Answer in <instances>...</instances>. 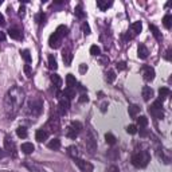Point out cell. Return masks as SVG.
<instances>
[{"label": "cell", "mask_w": 172, "mask_h": 172, "mask_svg": "<svg viewBox=\"0 0 172 172\" xmlns=\"http://www.w3.org/2000/svg\"><path fill=\"white\" fill-rule=\"evenodd\" d=\"M116 67H117V70H118V71H121V70L127 69V63H125V62H118V63L116 65Z\"/></svg>", "instance_id": "obj_44"}, {"label": "cell", "mask_w": 172, "mask_h": 172, "mask_svg": "<svg viewBox=\"0 0 172 172\" xmlns=\"http://www.w3.org/2000/svg\"><path fill=\"white\" fill-rule=\"evenodd\" d=\"M49 148H50V149H54V151H58L61 148V141L58 139L51 140V141L49 143Z\"/></svg>", "instance_id": "obj_27"}, {"label": "cell", "mask_w": 172, "mask_h": 172, "mask_svg": "<svg viewBox=\"0 0 172 172\" xmlns=\"http://www.w3.org/2000/svg\"><path fill=\"white\" fill-rule=\"evenodd\" d=\"M105 80H106L108 84H113L116 80V73L113 71V70H109V71H106V74H105Z\"/></svg>", "instance_id": "obj_26"}, {"label": "cell", "mask_w": 172, "mask_h": 172, "mask_svg": "<svg viewBox=\"0 0 172 172\" xmlns=\"http://www.w3.org/2000/svg\"><path fill=\"white\" fill-rule=\"evenodd\" d=\"M109 157L116 160L117 157H118V149H110L109 151Z\"/></svg>", "instance_id": "obj_42"}, {"label": "cell", "mask_w": 172, "mask_h": 172, "mask_svg": "<svg viewBox=\"0 0 172 172\" xmlns=\"http://www.w3.org/2000/svg\"><path fill=\"white\" fill-rule=\"evenodd\" d=\"M171 96V90L168 88H161V89H159V101H166L168 97Z\"/></svg>", "instance_id": "obj_15"}, {"label": "cell", "mask_w": 172, "mask_h": 172, "mask_svg": "<svg viewBox=\"0 0 172 172\" xmlns=\"http://www.w3.org/2000/svg\"><path fill=\"white\" fill-rule=\"evenodd\" d=\"M62 96H63L65 98H67V100L70 101V100L75 98V90H74V89L67 88V89H65V90H63V93H62Z\"/></svg>", "instance_id": "obj_20"}, {"label": "cell", "mask_w": 172, "mask_h": 172, "mask_svg": "<svg viewBox=\"0 0 172 172\" xmlns=\"http://www.w3.org/2000/svg\"><path fill=\"white\" fill-rule=\"evenodd\" d=\"M100 53H101V50H100V47L98 46H92L90 47V54L92 55H100Z\"/></svg>", "instance_id": "obj_40"}, {"label": "cell", "mask_w": 172, "mask_h": 172, "mask_svg": "<svg viewBox=\"0 0 172 172\" xmlns=\"http://www.w3.org/2000/svg\"><path fill=\"white\" fill-rule=\"evenodd\" d=\"M67 153H69L70 156H71L73 159H77V157H78V155H80V152H78V148H77V147L71 145V147H69Z\"/></svg>", "instance_id": "obj_30"}, {"label": "cell", "mask_w": 172, "mask_h": 172, "mask_svg": "<svg viewBox=\"0 0 172 172\" xmlns=\"http://www.w3.org/2000/svg\"><path fill=\"white\" fill-rule=\"evenodd\" d=\"M106 106H108V104H106V102H104V104H102V108H101V110L105 112V110H106Z\"/></svg>", "instance_id": "obj_54"}, {"label": "cell", "mask_w": 172, "mask_h": 172, "mask_svg": "<svg viewBox=\"0 0 172 172\" xmlns=\"http://www.w3.org/2000/svg\"><path fill=\"white\" fill-rule=\"evenodd\" d=\"M86 71H88V66H86L85 63H81V65H80V73L84 74V73H86Z\"/></svg>", "instance_id": "obj_46"}, {"label": "cell", "mask_w": 172, "mask_h": 172, "mask_svg": "<svg viewBox=\"0 0 172 172\" xmlns=\"http://www.w3.org/2000/svg\"><path fill=\"white\" fill-rule=\"evenodd\" d=\"M26 167L28 168L30 171H34V172H45V171H42L41 168H39L38 166H35V164H30V163H26Z\"/></svg>", "instance_id": "obj_39"}, {"label": "cell", "mask_w": 172, "mask_h": 172, "mask_svg": "<svg viewBox=\"0 0 172 172\" xmlns=\"http://www.w3.org/2000/svg\"><path fill=\"white\" fill-rule=\"evenodd\" d=\"M105 141H106L109 145H114L116 141H117V139L112 133H106V135H105Z\"/></svg>", "instance_id": "obj_32"}, {"label": "cell", "mask_w": 172, "mask_h": 172, "mask_svg": "<svg viewBox=\"0 0 172 172\" xmlns=\"http://www.w3.org/2000/svg\"><path fill=\"white\" fill-rule=\"evenodd\" d=\"M24 71H26V75L28 77V78H30L31 75H32V73H31V69H30V66H28V65H26V66H24Z\"/></svg>", "instance_id": "obj_45"}, {"label": "cell", "mask_w": 172, "mask_h": 172, "mask_svg": "<svg viewBox=\"0 0 172 172\" xmlns=\"http://www.w3.org/2000/svg\"><path fill=\"white\" fill-rule=\"evenodd\" d=\"M163 24L166 28H171V26H172V15H166V16L163 18Z\"/></svg>", "instance_id": "obj_29"}, {"label": "cell", "mask_w": 172, "mask_h": 172, "mask_svg": "<svg viewBox=\"0 0 172 172\" xmlns=\"http://www.w3.org/2000/svg\"><path fill=\"white\" fill-rule=\"evenodd\" d=\"M155 75H156V73H155L153 67H151V66H144V69H143V78L144 80L151 82V81L155 80Z\"/></svg>", "instance_id": "obj_8"}, {"label": "cell", "mask_w": 172, "mask_h": 172, "mask_svg": "<svg viewBox=\"0 0 172 172\" xmlns=\"http://www.w3.org/2000/svg\"><path fill=\"white\" fill-rule=\"evenodd\" d=\"M100 62H101V65H108L109 63V58L108 57H102L100 59Z\"/></svg>", "instance_id": "obj_49"}, {"label": "cell", "mask_w": 172, "mask_h": 172, "mask_svg": "<svg viewBox=\"0 0 172 172\" xmlns=\"http://www.w3.org/2000/svg\"><path fill=\"white\" fill-rule=\"evenodd\" d=\"M166 58H167L168 61H171V49H170V50H168V51H167V55H166Z\"/></svg>", "instance_id": "obj_53"}, {"label": "cell", "mask_w": 172, "mask_h": 172, "mask_svg": "<svg viewBox=\"0 0 172 172\" xmlns=\"http://www.w3.org/2000/svg\"><path fill=\"white\" fill-rule=\"evenodd\" d=\"M43 110V101L38 97H34L28 101V105H27V112L32 116H39Z\"/></svg>", "instance_id": "obj_4"}, {"label": "cell", "mask_w": 172, "mask_h": 172, "mask_svg": "<svg viewBox=\"0 0 172 172\" xmlns=\"http://www.w3.org/2000/svg\"><path fill=\"white\" fill-rule=\"evenodd\" d=\"M6 41V34L3 31H0V42H4Z\"/></svg>", "instance_id": "obj_52"}, {"label": "cell", "mask_w": 172, "mask_h": 172, "mask_svg": "<svg viewBox=\"0 0 172 172\" xmlns=\"http://www.w3.org/2000/svg\"><path fill=\"white\" fill-rule=\"evenodd\" d=\"M4 24H6V19L3 16V14L0 12V26H4Z\"/></svg>", "instance_id": "obj_51"}, {"label": "cell", "mask_w": 172, "mask_h": 172, "mask_svg": "<svg viewBox=\"0 0 172 172\" xmlns=\"http://www.w3.org/2000/svg\"><path fill=\"white\" fill-rule=\"evenodd\" d=\"M47 125H49L50 128H51V131H53V132H59V118H58L57 116L50 117V120H49Z\"/></svg>", "instance_id": "obj_11"}, {"label": "cell", "mask_w": 172, "mask_h": 172, "mask_svg": "<svg viewBox=\"0 0 172 172\" xmlns=\"http://www.w3.org/2000/svg\"><path fill=\"white\" fill-rule=\"evenodd\" d=\"M35 149V147L32 145L31 143H24V144H22V152L23 153H26V155H30V153H32Z\"/></svg>", "instance_id": "obj_19"}, {"label": "cell", "mask_w": 172, "mask_h": 172, "mask_svg": "<svg viewBox=\"0 0 172 172\" xmlns=\"http://www.w3.org/2000/svg\"><path fill=\"white\" fill-rule=\"evenodd\" d=\"M24 101V92L18 86L11 88L4 97V112L8 118H14L20 110V106Z\"/></svg>", "instance_id": "obj_1"}, {"label": "cell", "mask_w": 172, "mask_h": 172, "mask_svg": "<svg viewBox=\"0 0 172 172\" xmlns=\"http://www.w3.org/2000/svg\"><path fill=\"white\" fill-rule=\"evenodd\" d=\"M8 35L12 39H15V41H19V39H22V37H23L22 31L19 28H10L8 30Z\"/></svg>", "instance_id": "obj_18"}, {"label": "cell", "mask_w": 172, "mask_h": 172, "mask_svg": "<svg viewBox=\"0 0 172 172\" xmlns=\"http://www.w3.org/2000/svg\"><path fill=\"white\" fill-rule=\"evenodd\" d=\"M50 80H51L54 86H57V88H61V86H62V80H61V77L58 75V74H51Z\"/></svg>", "instance_id": "obj_25"}, {"label": "cell", "mask_w": 172, "mask_h": 172, "mask_svg": "<svg viewBox=\"0 0 172 172\" xmlns=\"http://www.w3.org/2000/svg\"><path fill=\"white\" fill-rule=\"evenodd\" d=\"M85 144L90 153H94L97 151V139L92 131H88V135H86V137H85Z\"/></svg>", "instance_id": "obj_5"}, {"label": "cell", "mask_w": 172, "mask_h": 172, "mask_svg": "<svg viewBox=\"0 0 172 172\" xmlns=\"http://www.w3.org/2000/svg\"><path fill=\"white\" fill-rule=\"evenodd\" d=\"M49 67L51 70H57L58 69V63H57V59L54 55H50L49 57Z\"/></svg>", "instance_id": "obj_31"}, {"label": "cell", "mask_w": 172, "mask_h": 172, "mask_svg": "<svg viewBox=\"0 0 172 172\" xmlns=\"http://www.w3.org/2000/svg\"><path fill=\"white\" fill-rule=\"evenodd\" d=\"M74 163L77 164V167L80 168L82 172H93V171H94V167H93L92 163L85 161V160H82V159H80V157L74 159Z\"/></svg>", "instance_id": "obj_7"}, {"label": "cell", "mask_w": 172, "mask_h": 172, "mask_svg": "<svg viewBox=\"0 0 172 172\" xmlns=\"http://www.w3.org/2000/svg\"><path fill=\"white\" fill-rule=\"evenodd\" d=\"M74 14H75V16L80 18V19H84L85 18V12H84V8H82V4H78L75 7V10H74Z\"/></svg>", "instance_id": "obj_28"}, {"label": "cell", "mask_w": 172, "mask_h": 172, "mask_svg": "<svg viewBox=\"0 0 172 172\" xmlns=\"http://www.w3.org/2000/svg\"><path fill=\"white\" fill-rule=\"evenodd\" d=\"M110 172H120V171L117 170L116 167H110Z\"/></svg>", "instance_id": "obj_56"}, {"label": "cell", "mask_w": 172, "mask_h": 172, "mask_svg": "<svg viewBox=\"0 0 172 172\" xmlns=\"http://www.w3.org/2000/svg\"><path fill=\"white\" fill-rule=\"evenodd\" d=\"M16 135L19 136L20 139H26L27 137V129L24 127H19L16 129Z\"/></svg>", "instance_id": "obj_34"}, {"label": "cell", "mask_w": 172, "mask_h": 172, "mask_svg": "<svg viewBox=\"0 0 172 172\" xmlns=\"http://www.w3.org/2000/svg\"><path fill=\"white\" fill-rule=\"evenodd\" d=\"M148 54H149V51H148L147 46L143 45V43H140L139 47H137V55H139V58H141V59H147Z\"/></svg>", "instance_id": "obj_13"}, {"label": "cell", "mask_w": 172, "mask_h": 172, "mask_svg": "<svg viewBox=\"0 0 172 172\" xmlns=\"http://www.w3.org/2000/svg\"><path fill=\"white\" fill-rule=\"evenodd\" d=\"M62 58H63V62L66 66H70L71 65V61H73V54H71V50L70 49H65L62 51Z\"/></svg>", "instance_id": "obj_12"}, {"label": "cell", "mask_w": 172, "mask_h": 172, "mask_svg": "<svg viewBox=\"0 0 172 172\" xmlns=\"http://www.w3.org/2000/svg\"><path fill=\"white\" fill-rule=\"evenodd\" d=\"M67 32H69V28L66 26H63V24L58 26V28L54 31V34L50 35V38H49V46L51 49H58L61 46V43H62V39H63L66 35H67Z\"/></svg>", "instance_id": "obj_2"}, {"label": "cell", "mask_w": 172, "mask_h": 172, "mask_svg": "<svg viewBox=\"0 0 172 172\" xmlns=\"http://www.w3.org/2000/svg\"><path fill=\"white\" fill-rule=\"evenodd\" d=\"M148 135V131L145 128H140V136H141V137H145V136Z\"/></svg>", "instance_id": "obj_47"}, {"label": "cell", "mask_w": 172, "mask_h": 172, "mask_svg": "<svg viewBox=\"0 0 172 172\" xmlns=\"http://www.w3.org/2000/svg\"><path fill=\"white\" fill-rule=\"evenodd\" d=\"M88 101H89V97L86 96V94H82L80 97V102H88Z\"/></svg>", "instance_id": "obj_48"}, {"label": "cell", "mask_w": 172, "mask_h": 172, "mask_svg": "<svg viewBox=\"0 0 172 172\" xmlns=\"http://www.w3.org/2000/svg\"><path fill=\"white\" fill-rule=\"evenodd\" d=\"M128 112H129V116L132 117V118H136V116H137V113L140 112V108L137 105H129L128 108Z\"/></svg>", "instance_id": "obj_24"}, {"label": "cell", "mask_w": 172, "mask_h": 172, "mask_svg": "<svg viewBox=\"0 0 172 172\" xmlns=\"http://www.w3.org/2000/svg\"><path fill=\"white\" fill-rule=\"evenodd\" d=\"M20 55H22L23 59L27 62V63H30V62H31V55H30V51H28V50H22V51H20Z\"/></svg>", "instance_id": "obj_38"}, {"label": "cell", "mask_w": 172, "mask_h": 172, "mask_svg": "<svg viewBox=\"0 0 172 172\" xmlns=\"http://www.w3.org/2000/svg\"><path fill=\"white\" fill-rule=\"evenodd\" d=\"M152 97H153V90L149 86H144L143 88V98L144 101H149Z\"/></svg>", "instance_id": "obj_17"}, {"label": "cell", "mask_w": 172, "mask_h": 172, "mask_svg": "<svg viewBox=\"0 0 172 172\" xmlns=\"http://www.w3.org/2000/svg\"><path fill=\"white\" fill-rule=\"evenodd\" d=\"M127 132H128V133H131V135H135L136 132H137V127H136V125H128Z\"/></svg>", "instance_id": "obj_41"}, {"label": "cell", "mask_w": 172, "mask_h": 172, "mask_svg": "<svg viewBox=\"0 0 172 172\" xmlns=\"http://www.w3.org/2000/svg\"><path fill=\"white\" fill-rule=\"evenodd\" d=\"M149 30L152 31V34H153V37L156 38V41L161 42L163 37H161V34H160V31H159V28H157V27H156L155 24H149Z\"/></svg>", "instance_id": "obj_23"}, {"label": "cell", "mask_w": 172, "mask_h": 172, "mask_svg": "<svg viewBox=\"0 0 172 172\" xmlns=\"http://www.w3.org/2000/svg\"><path fill=\"white\" fill-rule=\"evenodd\" d=\"M70 108V101L67 98H61L59 100V105H58V112H59L61 116H65L67 113Z\"/></svg>", "instance_id": "obj_9"}, {"label": "cell", "mask_w": 172, "mask_h": 172, "mask_svg": "<svg viewBox=\"0 0 172 172\" xmlns=\"http://www.w3.org/2000/svg\"><path fill=\"white\" fill-rule=\"evenodd\" d=\"M137 125L140 128H145L147 125H148V118L145 116H140L139 118H137Z\"/></svg>", "instance_id": "obj_33"}, {"label": "cell", "mask_w": 172, "mask_h": 172, "mask_svg": "<svg viewBox=\"0 0 172 172\" xmlns=\"http://www.w3.org/2000/svg\"><path fill=\"white\" fill-rule=\"evenodd\" d=\"M113 3L112 2H104V0H97V7L101 10V11H106L109 7H112Z\"/></svg>", "instance_id": "obj_22"}, {"label": "cell", "mask_w": 172, "mask_h": 172, "mask_svg": "<svg viewBox=\"0 0 172 172\" xmlns=\"http://www.w3.org/2000/svg\"><path fill=\"white\" fill-rule=\"evenodd\" d=\"M66 85H67V88H70V89H74V86L77 85V80L73 74H67V77H66Z\"/></svg>", "instance_id": "obj_21"}, {"label": "cell", "mask_w": 172, "mask_h": 172, "mask_svg": "<svg viewBox=\"0 0 172 172\" xmlns=\"http://www.w3.org/2000/svg\"><path fill=\"white\" fill-rule=\"evenodd\" d=\"M35 137H37V140H38L39 143H43L45 140L49 139V132L46 131V129H39V131H37Z\"/></svg>", "instance_id": "obj_14"}, {"label": "cell", "mask_w": 172, "mask_h": 172, "mask_svg": "<svg viewBox=\"0 0 172 172\" xmlns=\"http://www.w3.org/2000/svg\"><path fill=\"white\" fill-rule=\"evenodd\" d=\"M66 136H67L69 139H75L78 136V132H75V129H73L71 127L67 128V132H66Z\"/></svg>", "instance_id": "obj_36"}, {"label": "cell", "mask_w": 172, "mask_h": 172, "mask_svg": "<svg viewBox=\"0 0 172 172\" xmlns=\"http://www.w3.org/2000/svg\"><path fill=\"white\" fill-rule=\"evenodd\" d=\"M4 147H6V149L8 151V153H12L15 156V143L10 137H6V140H4Z\"/></svg>", "instance_id": "obj_16"}, {"label": "cell", "mask_w": 172, "mask_h": 172, "mask_svg": "<svg viewBox=\"0 0 172 172\" xmlns=\"http://www.w3.org/2000/svg\"><path fill=\"white\" fill-rule=\"evenodd\" d=\"M141 30H143V24H141V22H135V23H132L131 26H129V30H128V32H127V39H133L135 37H137V35L141 32Z\"/></svg>", "instance_id": "obj_6"}, {"label": "cell", "mask_w": 172, "mask_h": 172, "mask_svg": "<svg viewBox=\"0 0 172 172\" xmlns=\"http://www.w3.org/2000/svg\"><path fill=\"white\" fill-rule=\"evenodd\" d=\"M82 30H84V34L85 35H89L90 34V27H89V24L86 22L82 23Z\"/></svg>", "instance_id": "obj_43"}, {"label": "cell", "mask_w": 172, "mask_h": 172, "mask_svg": "<svg viewBox=\"0 0 172 172\" xmlns=\"http://www.w3.org/2000/svg\"><path fill=\"white\" fill-rule=\"evenodd\" d=\"M148 112L151 113V116H153L155 118H157V120H161L163 117H164V110L161 108H155L153 105H151L149 109H148Z\"/></svg>", "instance_id": "obj_10"}, {"label": "cell", "mask_w": 172, "mask_h": 172, "mask_svg": "<svg viewBox=\"0 0 172 172\" xmlns=\"http://www.w3.org/2000/svg\"><path fill=\"white\" fill-rule=\"evenodd\" d=\"M24 14H26V8L22 6L20 8H19V16H20V18H23V16H24Z\"/></svg>", "instance_id": "obj_50"}, {"label": "cell", "mask_w": 172, "mask_h": 172, "mask_svg": "<svg viewBox=\"0 0 172 172\" xmlns=\"http://www.w3.org/2000/svg\"><path fill=\"white\" fill-rule=\"evenodd\" d=\"M35 20H37L38 24H43L46 20V14L45 12H39L37 14V16H35Z\"/></svg>", "instance_id": "obj_35"}, {"label": "cell", "mask_w": 172, "mask_h": 172, "mask_svg": "<svg viewBox=\"0 0 172 172\" xmlns=\"http://www.w3.org/2000/svg\"><path fill=\"white\" fill-rule=\"evenodd\" d=\"M70 127H71L73 129H75V132H78V133H80L82 129H84V125H82V124L80 123V121H73Z\"/></svg>", "instance_id": "obj_37"}, {"label": "cell", "mask_w": 172, "mask_h": 172, "mask_svg": "<svg viewBox=\"0 0 172 172\" xmlns=\"http://www.w3.org/2000/svg\"><path fill=\"white\" fill-rule=\"evenodd\" d=\"M151 160V156L147 151H139V152H135L131 157V161L132 164L136 167V168H144L148 166Z\"/></svg>", "instance_id": "obj_3"}, {"label": "cell", "mask_w": 172, "mask_h": 172, "mask_svg": "<svg viewBox=\"0 0 172 172\" xmlns=\"http://www.w3.org/2000/svg\"><path fill=\"white\" fill-rule=\"evenodd\" d=\"M4 156H6V152L3 151V149H0V159H3Z\"/></svg>", "instance_id": "obj_55"}, {"label": "cell", "mask_w": 172, "mask_h": 172, "mask_svg": "<svg viewBox=\"0 0 172 172\" xmlns=\"http://www.w3.org/2000/svg\"><path fill=\"white\" fill-rule=\"evenodd\" d=\"M2 3H3V2H2V0H0V4H2Z\"/></svg>", "instance_id": "obj_57"}]
</instances>
